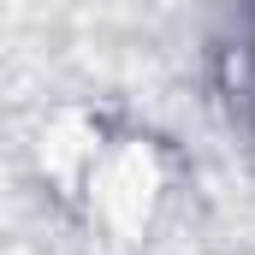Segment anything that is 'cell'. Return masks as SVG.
I'll return each instance as SVG.
<instances>
[{"instance_id":"obj_1","label":"cell","mask_w":255,"mask_h":255,"mask_svg":"<svg viewBox=\"0 0 255 255\" xmlns=\"http://www.w3.org/2000/svg\"><path fill=\"white\" fill-rule=\"evenodd\" d=\"M244 95L255 101V30H250V48H244Z\"/></svg>"}]
</instances>
